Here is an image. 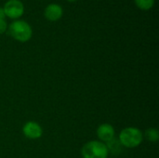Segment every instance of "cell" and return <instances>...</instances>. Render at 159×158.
<instances>
[{
    "instance_id": "obj_1",
    "label": "cell",
    "mask_w": 159,
    "mask_h": 158,
    "mask_svg": "<svg viewBox=\"0 0 159 158\" xmlns=\"http://www.w3.org/2000/svg\"><path fill=\"white\" fill-rule=\"evenodd\" d=\"M7 31L13 39L20 43L28 42L33 36L32 26L27 21L22 20H13L9 25H7Z\"/></svg>"
},
{
    "instance_id": "obj_2",
    "label": "cell",
    "mask_w": 159,
    "mask_h": 158,
    "mask_svg": "<svg viewBox=\"0 0 159 158\" xmlns=\"http://www.w3.org/2000/svg\"><path fill=\"white\" fill-rule=\"evenodd\" d=\"M118 140L122 146L127 148H135L143 142V134L137 128H126L120 132Z\"/></svg>"
},
{
    "instance_id": "obj_3",
    "label": "cell",
    "mask_w": 159,
    "mask_h": 158,
    "mask_svg": "<svg viewBox=\"0 0 159 158\" xmlns=\"http://www.w3.org/2000/svg\"><path fill=\"white\" fill-rule=\"evenodd\" d=\"M108 155L106 144L100 141L88 142L81 149L83 158H107Z\"/></svg>"
},
{
    "instance_id": "obj_4",
    "label": "cell",
    "mask_w": 159,
    "mask_h": 158,
    "mask_svg": "<svg viewBox=\"0 0 159 158\" xmlns=\"http://www.w3.org/2000/svg\"><path fill=\"white\" fill-rule=\"evenodd\" d=\"M6 18L11 20H20V18L24 14V5L20 0H7L3 7Z\"/></svg>"
},
{
    "instance_id": "obj_5",
    "label": "cell",
    "mask_w": 159,
    "mask_h": 158,
    "mask_svg": "<svg viewBox=\"0 0 159 158\" xmlns=\"http://www.w3.org/2000/svg\"><path fill=\"white\" fill-rule=\"evenodd\" d=\"M22 133L23 135L31 140H37L41 138L43 134V129L41 126L34 121H29L24 124L22 127Z\"/></svg>"
},
{
    "instance_id": "obj_6",
    "label": "cell",
    "mask_w": 159,
    "mask_h": 158,
    "mask_svg": "<svg viewBox=\"0 0 159 158\" xmlns=\"http://www.w3.org/2000/svg\"><path fill=\"white\" fill-rule=\"evenodd\" d=\"M62 15L63 8L61 5L57 3H50L45 7L44 16L49 21H58L61 19Z\"/></svg>"
},
{
    "instance_id": "obj_7",
    "label": "cell",
    "mask_w": 159,
    "mask_h": 158,
    "mask_svg": "<svg viewBox=\"0 0 159 158\" xmlns=\"http://www.w3.org/2000/svg\"><path fill=\"white\" fill-rule=\"evenodd\" d=\"M115 129L111 124L104 123L98 127L97 129V136L102 142H108L115 138Z\"/></svg>"
},
{
    "instance_id": "obj_8",
    "label": "cell",
    "mask_w": 159,
    "mask_h": 158,
    "mask_svg": "<svg viewBox=\"0 0 159 158\" xmlns=\"http://www.w3.org/2000/svg\"><path fill=\"white\" fill-rule=\"evenodd\" d=\"M106 147L108 150V153H111L113 156H117L121 153L122 150V145L119 142L118 139L114 138L113 140H111L110 142H106Z\"/></svg>"
},
{
    "instance_id": "obj_9",
    "label": "cell",
    "mask_w": 159,
    "mask_h": 158,
    "mask_svg": "<svg viewBox=\"0 0 159 158\" xmlns=\"http://www.w3.org/2000/svg\"><path fill=\"white\" fill-rule=\"evenodd\" d=\"M144 137L150 142H157L159 140L158 130L154 128L147 129L144 132Z\"/></svg>"
},
{
    "instance_id": "obj_10",
    "label": "cell",
    "mask_w": 159,
    "mask_h": 158,
    "mask_svg": "<svg viewBox=\"0 0 159 158\" xmlns=\"http://www.w3.org/2000/svg\"><path fill=\"white\" fill-rule=\"evenodd\" d=\"M134 3L137 7L142 10H149L151 9L156 3V0H134Z\"/></svg>"
},
{
    "instance_id": "obj_11",
    "label": "cell",
    "mask_w": 159,
    "mask_h": 158,
    "mask_svg": "<svg viewBox=\"0 0 159 158\" xmlns=\"http://www.w3.org/2000/svg\"><path fill=\"white\" fill-rule=\"evenodd\" d=\"M7 30V22L6 20H0V34H4Z\"/></svg>"
},
{
    "instance_id": "obj_12",
    "label": "cell",
    "mask_w": 159,
    "mask_h": 158,
    "mask_svg": "<svg viewBox=\"0 0 159 158\" xmlns=\"http://www.w3.org/2000/svg\"><path fill=\"white\" fill-rule=\"evenodd\" d=\"M5 19H6V15H5L4 9L3 7H0V20H5Z\"/></svg>"
},
{
    "instance_id": "obj_13",
    "label": "cell",
    "mask_w": 159,
    "mask_h": 158,
    "mask_svg": "<svg viewBox=\"0 0 159 158\" xmlns=\"http://www.w3.org/2000/svg\"><path fill=\"white\" fill-rule=\"evenodd\" d=\"M67 2H70V3H73V2H75V1H77V0H66Z\"/></svg>"
}]
</instances>
